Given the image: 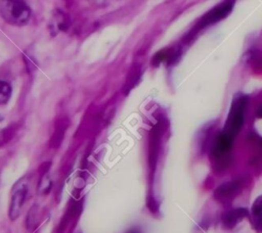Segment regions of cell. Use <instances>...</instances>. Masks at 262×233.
<instances>
[{
	"label": "cell",
	"instance_id": "obj_1",
	"mask_svg": "<svg viewBox=\"0 0 262 233\" xmlns=\"http://www.w3.org/2000/svg\"><path fill=\"white\" fill-rule=\"evenodd\" d=\"M2 18L13 26H24L31 17V9L25 0H0Z\"/></svg>",
	"mask_w": 262,
	"mask_h": 233
},
{
	"label": "cell",
	"instance_id": "obj_2",
	"mask_svg": "<svg viewBox=\"0 0 262 233\" xmlns=\"http://www.w3.org/2000/svg\"><path fill=\"white\" fill-rule=\"evenodd\" d=\"M247 106V97L243 94H236L232 100L231 107L225 122L223 132L232 139L238 134L244 125V114Z\"/></svg>",
	"mask_w": 262,
	"mask_h": 233
},
{
	"label": "cell",
	"instance_id": "obj_3",
	"mask_svg": "<svg viewBox=\"0 0 262 233\" xmlns=\"http://www.w3.org/2000/svg\"><path fill=\"white\" fill-rule=\"evenodd\" d=\"M234 0H225L219 5L212 8L209 12H207L201 19L199 27L204 28L209 25L215 24L223 18H225L233 9Z\"/></svg>",
	"mask_w": 262,
	"mask_h": 233
},
{
	"label": "cell",
	"instance_id": "obj_4",
	"mask_svg": "<svg viewBox=\"0 0 262 233\" xmlns=\"http://www.w3.org/2000/svg\"><path fill=\"white\" fill-rule=\"evenodd\" d=\"M27 191H28L27 183H24L23 181H20L19 184H16L14 186L12 190L11 201L9 206V217L11 220H15L19 216L21 207L25 203Z\"/></svg>",
	"mask_w": 262,
	"mask_h": 233
},
{
	"label": "cell",
	"instance_id": "obj_5",
	"mask_svg": "<svg viewBox=\"0 0 262 233\" xmlns=\"http://www.w3.org/2000/svg\"><path fill=\"white\" fill-rule=\"evenodd\" d=\"M232 140L233 139L224 132L220 133L217 136L212 147V155L214 157V160H216V162H218L219 166L220 161L223 162L225 159H227V154L231 148Z\"/></svg>",
	"mask_w": 262,
	"mask_h": 233
},
{
	"label": "cell",
	"instance_id": "obj_6",
	"mask_svg": "<svg viewBox=\"0 0 262 233\" xmlns=\"http://www.w3.org/2000/svg\"><path fill=\"white\" fill-rule=\"evenodd\" d=\"M242 182L239 180H234L230 182H225L218 186L214 192V197L219 201H228L232 199L242 190Z\"/></svg>",
	"mask_w": 262,
	"mask_h": 233
},
{
	"label": "cell",
	"instance_id": "obj_7",
	"mask_svg": "<svg viewBox=\"0 0 262 233\" xmlns=\"http://www.w3.org/2000/svg\"><path fill=\"white\" fill-rule=\"evenodd\" d=\"M249 216V212L248 209L244 208V207H238V208H233L230 211L225 212L222 217V224L225 228L231 229L233 228L241 220H243L245 217Z\"/></svg>",
	"mask_w": 262,
	"mask_h": 233
},
{
	"label": "cell",
	"instance_id": "obj_8",
	"mask_svg": "<svg viewBox=\"0 0 262 233\" xmlns=\"http://www.w3.org/2000/svg\"><path fill=\"white\" fill-rule=\"evenodd\" d=\"M251 223L257 232H262V196H259L252 205Z\"/></svg>",
	"mask_w": 262,
	"mask_h": 233
},
{
	"label": "cell",
	"instance_id": "obj_9",
	"mask_svg": "<svg viewBox=\"0 0 262 233\" xmlns=\"http://www.w3.org/2000/svg\"><path fill=\"white\" fill-rule=\"evenodd\" d=\"M11 95V87L8 83L0 81V104H5Z\"/></svg>",
	"mask_w": 262,
	"mask_h": 233
},
{
	"label": "cell",
	"instance_id": "obj_10",
	"mask_svg": "<svg viewBox=\"0 0 262 233\" xmlns=\"http://www.w3.org/2000/svg\"><path fill=\"white\" fill-rule=\"evenodd\" d=\"M256 115H257L258 118H262V106H261V107H259V108L257 109V111H256Z\"/></svg>",
	"mask_w": 262,
	"mask_h": 233
},
{
	"label": "cell",
	"instance_id": "obj_11",
	"mask_svg": "<svg viewBox=\"0 0 262 233\" xmlns=\"http://www.w3.org/2000/svg\"><path fill=\"white\" fill-rule=\"evenodd\" d=\"M261 145H262V140H261Z\"/></svg>",
	"mask_w": 262,
	"mask_h": 233
}]
</instances>
